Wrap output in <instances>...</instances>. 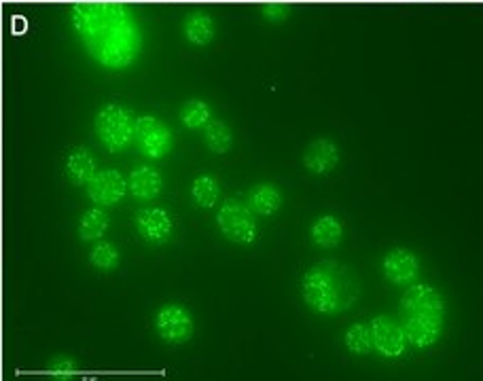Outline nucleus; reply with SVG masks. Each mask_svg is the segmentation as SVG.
I'll return each mask as SVG.
<instances>
[{
  "label": "nucleus",
  "instance_id": "1",
  "mask_svg": "<svg viewBox=\"0 0 483 381\" xmlns=\"http://www.w3.org/2000/svg\"><path fill=\"white\" fill-rule=\"evenodd\" d=\"M73 25L83 47L100 66L121 70L136 62L143 49L138 24L123 3L85 0L73 6Z\"/></svg>",
  "mask_w": 483,
  "mask_h": 381
},
{
  "label": "nucleus",
  "instance_id": "2",
  "mask_svg": "<svg viewBox=\"0 0 483 381\" xmlns=\"http://www.w3.org/2000/svg\"><path fill=\"white\" fill-rule=\"evenodd\" d=\"M360 295V282L348 265L337 260L316 263L301 279V297L311 311L337 316L352 308Z\"/></svg>",
  "mask_w": 483,
  "mask_h": 381
},
{
  "label": "nucleus",
  "instance_id": "3",
  "mask_svg": "<svg viewBox=\"0 0 483 381\" xmlns=\"http://www.w3.org/2000/svg\"><path fill=\"white\" fill-rule=\"evenodd\" d=\"M400 328L405 339L416 347H430L439 341L445 322V303L429 284H416L400 297Z\"/></svg>",
  "mask_w": 483,
  "mask_h": 381
},
{
  "label": "nucleus",
  "instance_id": "4",
  "mask_svg": "<svg viewBox=\"0 0 483 381\" xmlns=\"http://www.w3.org/2000/svg\"><path fill=\"white\" fill-rule=\"evenodd\" d=\"M133 125H136L133 114L119 104H106L95 112L94 119L95 136L111 152L125 151L133 142Z\"/></svg>",
  "mask_w": 483,
  "mask_h": 381
},
{
  "label": "nucleus",
  "instance_id": "5",
  "mask_svg": "<svg viewBox=\"0 0 483 381\" xmlns=\"http://www.w3.org/2000/svg\"><path fill=\"white\" fill-rule=\"evenodd\" d=\"M219 229L233 244H252L257 239V220L254 212L246 203L238 200H227L219 210Z\"/></svg>",
  "mask_w": 483,
  "mask_h": 381
},
{
  "label": "nucleus",
  "instance_id": "6",
  "mask_svg": "<svg viewBox=\"0 0 483 381\" xmlns=\"http://www.w3.org/2000/svg\"><path fill=\"white\" fill-rule=\"evenodd\" d=\"M133 142L146 159H163L172 151L174 138L162 119L144 114V117H138L133 125Z\"/></svg>",
  "mask_w": 483,
  "mask_h": 381
},
{
  "label": "nucleus",
  "instance_id": "7",
  "mask_svg": "<svg viewBox=\"0 0 483 381\" xmlns=\"http://www.w3.org/2000/svg\"><path fill=\"white\" fill-rule=\"evenodd\" d=\"M155 328L168 343H184L193 335V318L181 305H162L155 314Z\"/></svg>",
  "mask_w": 483,
  "mask_h": 381
},
{
  "label": "nucleus",
  "instance_id": "8",
  "mask_svg": "<svg viewBox=\"0 0 483 381\" xmlns=\"http://www.w3.org/2000/svg\"><path fill=\"white\" fill-rule=\"evenodd\" d=\"M369 330H371V346L378 354L386 356V358H397L405 352V333L400 324L392 320L390 316H375L369 324Z\"/></svg>",
  "mask_w": 483,
  "mask_h": 381
},
{
  "label": "nucleus",
  "instance_id": "9",
  "mask_svg": "<svg viewBox=\"0 0 483 381\" xmlns=\"http://www.w3.org/2000/svg\"><path fill=\"white\" fill-rule=\"evenodd\" d=\"M85 187L89 200L94 203H100V206H114L127 193V181L117 170L95 171Z\"/></svg>",
  "mask_w": 483,
  "mask_h": 381
},
{
  "label": "nucleus",
  "instance_id": "10",
  "mask_svg": "<svg viewBox=\"0 0 483 381\" xmlns=\"http://www.w3.org/2000/svg\"><path fill=\"white\" fill-rule=\"evenodd\" d=\"M381 269H384V278L388 282L397 286H411L419 273V260L407 248H392V250L386 252Z\"/></svg>",
  "mask_w": 483,
  "mask_h": 381
},
{
  "label": "nucleus",
  "instance_id": "11",
  "mask_svg": "<svg viewBox=\"0 0 483 381\" xmlns=\"http://www.w3.org/2000/svg\"><path fill=\"white\" fill-rule=\"evenodd\" d=\"M136 229L146 241L162 244L172 233V216L163 208H143L136 212Z\"/></svg>",
  "mask_w": 483,
  "mask_h": 381
},
{
  "label": "nucleus",
  "instance_id": "12",
  "mask_svg": "<svg viewBox=\"0 0 483 381\" xmlns=\"http://www.w3.org/2000/svg\"><path fill=\"white\" fill-rule=\"evenodd\" d=\"M340 163V149L327 138H318L303 152V165L311 174H329Z\"/></svg>",
  "mask_w": 483,
  "mask_h": 381
},
{
  "label": "nucleus",
  "instance_id": "13",
  "mask_svg": "<svg viewBox=\"0 0 483 381\" xmlns=\"http://www.w3.org/2000/svg\"><path fill=\"white\" fill-rule=\"evenodd\" d=\"M163 181L159 176L157 170H153L151 165H138L132 170L130 178H127V190L140 201H151L162 193Z\"/></svg>",
  "mask_w": 483,
  "mask_h": 381
},
{
  "label": "nucleus",
  "instance_id": "14",
  "mask_svg": "<svg viewBox=\"0 0 483 381\" xmlns=\"http://www.w3.org/2000/svg\"><path fill=\"white\" fill-rule=\"evenodd\" d=\"M280 206H282V195H280V190L270 182L254 184V187L248 190V208H251L254 214L271 216L278 212Z\"/></svg>",
  "mask_w": 483,
  "mask_h": 381
},
{
  "label": "nucleus",
  "instance_id": "15",
  "mask_svg": "<svg viewBox=\"0 0 483 381\" xmlns=\"http://www.w3.org/2000/svg\"><path fill=\"white\" fill-rule=\"evenodd\" d=\"M95 171H98V168H95V159L92 157V152H89L87 149L79 146V149H74L73 152H70L68 161H66V176L70 182L83 187V184H87L89 181H92V176L95 174Z\"/></svg>",
  "mask_w": 483,
  "mask_h": 381
},
{
  "label": "nucleus",
  "instance_id": "16",
  "mask_svg": "<svg viewBox=\"0 0 483 381\" xmlns=\"http://www.w3.org/2000/svg\"><path fill=\"white\" fill-rule=\"evenodd\" d=\"M182 32L189 43L208 44L214 38V22L206 11H193L184 19Z\"/></svg>",
  "mask_w": 483,
  "mask_h": 381
},
{
  "label": "nucleus",
  "instance_id": "17",
  "mask_svg": "<svg viewBox=\"0 0 483 381\" xmlns=\"http://www.w3.org/2000/svg\"><path fill=\"white\" fill-rule=\"evenodd\" d=\"M311 241L320 248H335L343 238V227L335 216H320L310 229Z\"/></svg>",
  "mask_w": 483,
  "mask_h": 381
},
{
  "label": "nucleus",
  "instance_id": "18",
  "mask_svg": "<svg viewBox=\"0 0 483 381\" xmlns=\"http://www.w3.org/2000/svg\"><path fill=\"white\" fill-rule=\"evenodd\" d=\"M108 229V214L102 208H92L81 216L79 220V238L83 241L100 239Z\"/></svg>",
  "mask_w": 483,
  "mask_h": 381
},
{
  "label": "nucleus",
  "instance_id": "19",
  "mask_svg": "<svg viewBox=\"0 0 483 381\" xmlns=\"http://www.w3.org/2000/svg\"><path fill=\"white\" fill-rule=\"evenodd\" d=\"M203 142H206V146L212 152H227L232 149L233 133L222 121L210 119L208 123L203 125Z\"/></svg>",
  "mask_w": 483,
  "mask_h": 381
},
{
  "label": "nucleus",
  "instance_id": "20",
  "mask_svg": "<svg viewBox=\"0 0 483 381\" xmlns=\"http://www.w3.org/2000/svg\"><path fill=\"white\" fill-rule=\"evenodd\" d=\"M219 181L212 176H197L193 184H191V195H193V201L200 208H212L216 200H219Z\"/></svg>",
  "mask_w": 483,
  "mask_h": 381
},
{
  "label": "nucleus",
  "instance_id": "21",
  "mask_svg": "<svg viewBox=\"0 0 483 381\" xmlns=\"http://www.w3.org/2000/svg\"><path fill=\"white\" fill-rule=\"evenodd\" d=\"M181 121L189 130H202L210 121V106L202 100H189L181 108Z\"/></svg>",
  "mask_w": 483,
  "mask_h": 381
},
{
  "label": "nucleus",
  "instance_id": "22",
  "mask_svg": "<svg viewBox=\"0 0 483 381\" xmlns=\"http://www.w3.org/2000/svg\"><path fill=\"white\" fill-rule=\"evenodd\" d=\"M343 341H346V347L348 352H352L356 356L360 354H367L371 352V330L365 324H352L346 330V337H343Z\"/></svg>",
  "mask_w": 483,
  "mask_h": 381
},
{
  "label": "nucleus",
  "instance_id": "23",
  "mask_svg": "<svg viewBox=\"0 0 483 381\" xmlns=\"http://www.w3.org/2000/svg\"><path fill=\"white\" fill-rule=\"evenodd\" d=\"M92 265L100 271H113L119 265V250L108 241H100L92 250Z\"/></svg>",
  "mask_w": 483,
  "mask_h": 381
},
{
  "label": "nucleus",
  "instance_id": "24",
  "mask_svg": "<svg viewBox=\"0 0 483 381\" xmlns=\"http://www.w3.org/2000/svg\"><path fill=\"white\" fill-rule=\"evenodd\" d=\"M291 9L282 3H270V5H263V17L267 19V22H284L286 17H289Z\"/></svg>",
  "mask_w": 483,
  "mask_h": 381
}]
</instances>
